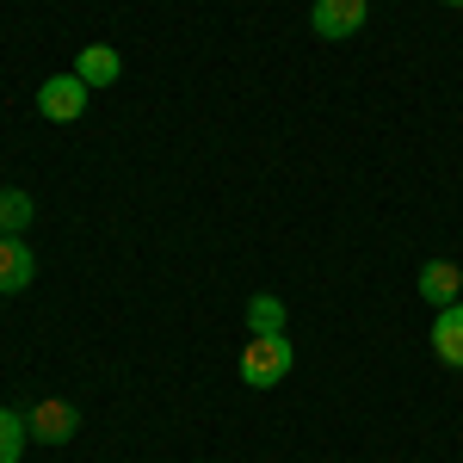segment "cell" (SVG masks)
I'll return each mask as SVG.
<instances>
[{
    "instance_id": "cell-3",
    "label": "cell",
    "mask_w": 463,
    "mask_h": 463,
    "mask_svg": "<svg viewBox=\"0 0 463 463\" xmlns=\"http://www.w3.org/2000/svg\"><path fill=\"white\" fill-rule=\"evenodd\" d=\"M25 427H32L37 445H69L74 432H80V414H74L62 395H43V402L25 408Z\"/></svg>"
},
{
    "instance_id": "cell-7",
    "label": "cell",
    "mask_w": 463,
    "mask_h": 463,
    "mask_svg": "<svg viewBox=\"0 0 463 463\" xmlns=\"http://www.w3.org/2000/svg\"><path fill=\"white\" fill-rule=\"evenodd\" d=\"M432 353H439V364L463 371V303H451V309L432 316Z\"/></svg>"
},
{
    "instance_id": "cell-8",
    "label": "cell",
    "mask_w": 463,
    "mask_h": 463,
    "mask_svg": "<svg viewBox=\"0 0 463 463\" xmlns=\"http://www.w3.org/2000/svg\"><path fill=\"white\" fill-rule=\"evenodd\" d=\"M74 74H80L87 87H111V80L124 74V56H118L111 43H87V50L74 56Z\"/></svg>"
},
{
    "instance_id": "cell-12",
    "label": "cell",
    "mask_w": 463,
    "mask_h": 463,
    "mask_svg": "<svg viewBox=\"0 0 463 463\" xmlns=\"http://www.w3.org/2000/svg\"><path fill=\"white\" fill-rule=\"evenodd\" d=\"M445 6H463V0H445Z\"/></svg>"
},
{
    "instance_id": "cell-9",
    "label": "cell",
    "mask_w": 463,
    "mask_h": 463,
    "mask_svg": "<svg viewBox=\"0 0 463 463\" xmlns=\"http://www.w3.org/2000/svg\"><path fill=\"white\" fill-rule=\"evenodd\" d=\"M32 216H37L32 192H19V185H0V235H25V229H32Z\"/></svg>"
},
{
    "instance_id": "cell-6",
    "label": "cell",
    "mask_w": 463,
    "mask_h": 463,
    "mask_svg": "<svg viewBox=\"0 0 463 463\" xmlns=\"http://www.w3.org/2000/svg\"><path fill=\"white\" fill-rule=\"evenodd\" d=\"M32 279H37L32 248H25L19 235H0V297H19V290H32Z\"/></svg>"
},
{
    "instance_id": "cell-5",
    "label": "cell",
    "mask_w": 463,
    "mask_h": 463,
    "mask_svg": "<svg viewBox=\"0 0 463 463\" xmlns=\"http://www.w3.org/2000/svg\"><path fill=\"white\" fill-rule=\"evenodd\" d=\"M420 297H427L432 309L463 303V266L458 260H427V266H420Z\"/></svg>"
},
{
    "instance_id": "cell-4",
    "label": "cell",
    "mask_w": 463,
    "mask_h": 463,
    "mask_svg": "<svg viewBox=\"0 0 463 463\" xmlns=\"http://www.w3.org/2000/svg\"><path fill=\"white\" fill-rule=\"evenodd\" d=\"M309 25H316V37H327V43L358 37V25H364V0H316V6H309Z\"/></svg>"
},
{
    "instance_id": "cell-10",
    "label": "cell",
    "mask_w": 463,
    "mask_h": 463,
    "mask_svg": "<svg viewBox=\"0 0 463 463\" xmlns=\"http://www.w3.org/2000/svg\"><path fill=\"white\" fill-rule=\"evenodd\" d=\"M25 445H32L25 414H19V408H0V463H19V458H25Z\"/></svg>"
},
{
    "instance_id": "cell-11",
    "label": "cell",
    "mask_w": 463,
    "mask_h": 463,
    "mask_svg": "<svg viewBox=\"0 0 463 463\" xmlns=\"http://www.w3.org/2000/svg\"><path fill=\"white\" fill-rule=\"evenodd\" d=\"M248 327L253 334H285V303H279V297H253L248 303Z\"/></svg>"
},
{
    "instance_id": "cell-1",
    "label": "cell",
    "mask_w": 463,
    "mask_h": 463,
    "mask_svg": "<svg viewBox=\"0 0 463 463\" xmlns=\"http://www.w3.org/2000/svg\"><path fill=\"white\" fill-rule=\"evenodd\" d=\"M297 353H290L285 334H253L248 346H241V383L248 390H272V383H285Z\"/></svg>"
},
{
    "instance_id": "cell-2",
    "label": "cell",
    "mask_w": 463,
    "mask_h": 463,
    "mask_svg": "<svg viewBox=\"0 0 463 463\" xmlns=\"http://www.w3.org/2000/svg\"><path fill=\"white\" fill-rule=\"evenodd\" d=\"M87 93H93V87H87L80 74H50V80L37 87V111H43L50 124H74V118L87 111Z\"/></svg>"
}]
</instances>
